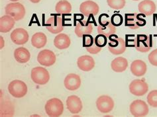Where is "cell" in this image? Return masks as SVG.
<instances>
[{
    "label": "cell",
    "mask_w": 157,
    "mask_h": 117,
    "mask_svg": "<svg viewBox=\"0 0 157 117\" xmlns=\"http://www.w3.org/2000/svg\"><path fill=\"white\" fill-rule=\"evenodd\" d=\"M45 111L48 116L57 117L63 115L64 111V104L61 100L57 98L49 99L44 107Z\"/></svg>",
    "instance_id": "cell-1"
},
{
    "label": "cell",
    "mask_w": 157,
    "mask_h": 117,
    "mask_svg": "<svg viewBox=\"0 0 157 117\" xmlns=\"http://www.w3.org/2000/svg\"><path fill=\"white\" fill-rule=\"evenodd\" d=\"M133 47L142 53L148 52L152 47V36L138 35L133 40Z\"/></svg>",
    "instance_id": "cell-2"
},
{
    "label": "cell",
    "mask_w": 157,
    "mask_h": 117,
    "mask_svg": "<svg viewBox=\"0 0 157 117\" xmlns=\"http://www.w3.org/2000/svg\"><path fill=\"white\" fill-rule=\"evenodd\" d=\"M108 43L109 51L114 55H119L126 51V43L121 37L112 35L109 36Z\"/></svg>",
    "instance_id": "cell-3"
},
{
    "label": "cell",
    "mask_w": 157,
    "mask_h": 117,
    "mask_svg": "<svg viewBox=\"0 0 157 117\" xmlns=\"http://www.w3.org/2000/svg\"><path fill=\"white\" fill-rule=\"evenodd\" d=\"M125 25L131 29L135 30L140 27H143L146 25V20L143 18L145 17L143 13H127L125 15Z\"/></svg>",
    "instance_id": "cell-4"
},
{
    "label": "cell",
    "mask_w": 157,
    "mask_h": 117,
    "mask_svg": "<svg viewBox=\"0 0 157 117\" xmlns=\"http://www.w3.org/2000/svg\"><path fill=\"white\" fill-rule=\"evenodd\" d=\"M9 93L15 98H21L25 97L27 93V86L23 81L15 79L12 81L8 85Z\"/></svg>",
    "instance_id": "cell-5"
},
{
    "label": "cell",
    "mask_w": 157,
    "mask_h": 117,
    "mask_svg": "<svg viewBox=\"0 0 157 117\" xmlns=\"http://www.w3.org/2000/svg\"><path fill=\"white\" fill-rule=\"evenodd\" d=\"M6 15H10L16 21L21 20L25 15V7L20 3H11L7 4L5 7Z\"/></svg>",
    "instance_id": "cell-6"
},
{
    "label": "cell",
    "mask_w": 157,
    "mask_h": 117,
    "mask_svg": "<svg viewBox=\"0 0 157 117\" xmlns=\"http://www.w3.org/2000/svg\"><path fill=\"white\" fill-rule=\"evenodd\" d=\"M31 77L33 81L38 85H45L50 79V74L43 67H36L31 70Z\"/></svg>",
    "instance_id": "cell-7"
},
{
    "label": "cell",
    "mask_w": 157,
    "mask_h": 117,
    "mask_svg": "<svg viewBox=\"0 0 157 117\" xmlns=\"http://www.w3.org/2000/svg\"><path fill=\"white\" fill-rule=\"evenodd\" d=\"M131 115L134 116H144L148 114V107L147 103L142 100H135L131 103L129 107Z\"/></svg>",
    "instance_id": "cell-8"
},
{
    "label": "cell",
    "mask_w": 157,
    "mask_h": 117,
    "mask_svg": "<svg viewBox=\"0 0 157 117\" xmlns=\"http://www.w3.org/2000/svg\"><path fill=\"white\" fill-rule=\"evenodd\" d=\"M129 91L133 95L143 96L148 91V85L144 79H135L129 85Z\"/></svg>",
    "instance_id": "cell-9"
},
{
    "label": "cell",
    "mask_w": 157,
    "mask_h": 117,
    "mask_svg": "<svg viewBox=\"0 0 157 117\" xmlns=\"http://www.w3.org/2000/svg\"><path fill=\"white\" fill-rule=\"evenodd\" d=\"M47 30L52 34H59L64 29L63 19L59 16H52L48 18L46 23Z\"/></svg>",
    "instance_id": "cell-10"
},
{
    "label": "cell",
    "mask_w": 157,
    "mask_h": 117,
    "mask_svg": "<svg viewBox=\"0 0 157 117\" xmlns=\"http://www.w3.org/2000/svg\"><path fill=\"white\" fill-rule=\"evenodd\" d=\"M113 99L108 95H101L99 97L96 101L98 110L101 113H108L113 110L114 107Z\"/></svg>",
    "instance_id": "cell-11"
},
{
    "label": "cell",
    "mask_w": 157,
    "mask_h": 117,
    "mask_svg": "<svg viewBox=\"0 0 157 117\" xmlns=\"http://www.w3.org/2000/svg\"><path fill=\"white\" fill-rule=\"evenodd\" d=\"M56 57L55 54L50 50H43L37 56V61L44 66L49 67L55 64Z\"/></svg>",
    "instance_id": "cell-12"
},
{
    "label": "cell",
    "mask_w": 157,
    "mask_h": 117,
    "mask_svg": "<svg viewBox=\"0 0 157 117\" xmlns=\"http://www.w3.org/2000/svg\"><path fill=\"white\" fill-rule=\"evenodd\" d=\"M11 39L15 44L23 45L29 40L28 32L25 28H17L11 33Z\"/></svg>",
    "instance_id": "cell-13"
},
{
    "label": "cell",
    "mask_w": 157,
    "mask_h": 117,
    "mask_svg": "<svg viewBox=\"0 0 157 117\" xmlns=\"http://www.w3.org/2000/svg\"><path fill=\"white\" fill-rule=\"evenodd\" d=\"M99 11H100V7L96 2L91 0L84 2L80 6V13L86 17H88L91 14L96 15Z\"/></svg>",
    "instance_id": "cell-14"
},
{
    "label": "cell",
    "mask_w": 157,
    "mask_h": 117,
    "mask_svg": "<svg viewBox=\"0 0 157 117\" xmlns=\"http://www.w3.org/2000/svg\"><path fill=\"white\" fill-rule=\"evenodd\" d=\"M66 103H67L68 110L74 115L79 113L83 108L81 99L76 95L69 96Z\"/></svg>",
    "instance_id": "cell-15"
},
{
    "label": "cell",
    "mask_w": 157,
    "mask_h": 117,
    "mask_svg": "<svg viewBox=\"0 0 157 117\" xmlns=\"http://www.w3.org/2000/svg\"><path fill=\"white\" fill-rule=\"evenodd\" d=\"M64 85L69 91H76L81 85L80 77L75 74H70L66 76Z\"/></svg>",
    "instance_id": "cell-16"
},
{
    "label": "cell",
    "mask_w": 157,
    "mask_h": 117,
    "mask_svg": "<svg viewBox=\"0 0 157 117\" xmlns=\"http://www.w3.org/2000/svg\"><path fill=\"white\" fill-rule=\"evenodd\" d=\"M77 65L79 69L82 71L89 72V71L94 69L95 66V61L92 56L84 55L78 58Z\"/></svg>",
    "instance_id": "cell-17"
},
{
    "label": "cell",
    "mask_w": 157,
    "mask_h": 117,
    "mask_svg": "<svg viewBox=\"0 0 157 117\" xmlns=\"http://www.w3.org/2000/svg\"><path fill=\"white\" fill-rule=\"evenodd\" d=\"M93 31V25L92 23L88 21L83 22L80 21L75 27V34L78 38H82L85 35H90Z\"/></svg>",
    "instance_id": "cell-18"
},
{
    "label": "cell",
    "mask_w": 157,
    "mask_h": 117,
    "mask_svg": "<svg viewBox=\"0 0 157 117\" xmlns=\"http://www.w3.org/2000/svg\"><path fill=\"white\" fill-rule=\"evenodd\" d=\"M131 72L135 76H143L147 71V66L145 62L141 60H136L131 65Z\"/></svg>",
    "instance_id": "cell-19"
},
{
    "label": "cell",
    "mask_w": 157,
    "mask_h": 117,
    "mask_svg": "<svg viewBox=\"0 0 157 117\" xmlns=\"http://www.w3.org/2000/svg\"><path fill=\"white\" fill-rule=\"evenodd\" d=\"M138 9L140 13H143L145 16H150L155 13L156 7L152 0H144L139 3Z\"/></svg>",
    "instance_id": "cell-20"
},
{
    "label": "cell",
    "mask_w": 157,
    "mask_h": 117,
    "mask_svg": "<svg viewBox=\"0 0 157 117\" xmlns=\"http://www.w3.org/2000/svg\"><path fill=\"white\" fill-rule=\"evenodd\" d=\"M70 43H71V40L69 36L64 33H59L54 39V44L55 47L59 50L68 48L70 47Z\"/></svg>",
    "instance_id": "cell-21"
},
{
    "label": "cell",
    "mask_w": 157,
    "mask_h": 117,
    "mask_svg": "<svg viewBox=\"0 0 157 117\" xmlns=\"http://www.w3.org/2000/svg\"><path fill=\"white\" fill-rule=\"evenodd\" d=\"M15 20L10 15H4L0 19V32L7 33L13 28Z\"/></svg>",
    "instance_id": "cell-22"
},
{
    "label": "cell",
    "mask_w": 157,
    "mask_h": 117,
    "mask_svg": "<svg viewBox=\"0 0 157 117\" xmlns=\"http://www.w3.org/2000/svg\"><path fill=\"white\" fill-rule=\"evenodd\" d=\"M14 58L19 63L25 64L30 60L31 54L26 48L19 47L15 50Z\"/></svg>",
    "instance_id": "cell-23"
},
{
    "label": "cell",
    "mask_w": 157,
    "mask_h": 117,
    "mask_svg": "<svg viewBox=\"0 0 157 117\" xmlns=\"http://www.w3.org/2000/svg\"><path fill=\"white\" fill-rule=\"evenodd\" d=\"M111 67L115 72H123L127 68L128 61L123 57H117L111 62Z\"/></svg>",
    "instance_id": "cell-24"
},
{
    "label": "cell",
    "mask_w": 157,
    "mask_h": 117,
    "mask_svg": "<svg viewBox=\"0 0 157 117\" xmlns=\"http://www.w3.org/2000/svg\"><path fill=\"white\" fill-rule=\"evenodd\" d=\"M47 43V36L42 32H36L31 38V44L36 48H43Z\"/></svg>",
    "instance_id": "cell-25"
},
{
    "label": "cell",
    "mask_w": 157,
    "mask_h": 117,
    "mask_svg": "<svg viewBox=\"0 0 157 117\" xmlns=\"http://www.w3.org/2000/svg\"><path fill=\"white\" fill-rule=\"evenodd\" d=\"M15 108L13 104L10 101H2L0 107V116H13Z\"/></svg>",
    "instance_id": "cell-26"
},
{
    "label": "cell",
    "mask_w": 157,
    "mask_h": 117,
    "mask_svg": "<svg viewBox=\"0 0 157 117\" xmlns=\"http://www.w3.org/2000/svg\"><path fill=\"white\" fill-rule=\"evenodd\" d=\"M55 11L56 13L62 15L70 14L72 12V6L67 0H60L56 3Z\"/></svg>",
    "instance_id": "cell-27"
},
{
    "label": "cell",
    "mask_w": 157,
    "mask_h": 117,
    "mask_svg": "<svg viewBox=\"0 0 157 117\" xmlns=\"http://www.w3.org/2000/svg\"><path fill=\"white\" fill-rule=\"evenodd\" d=\"M116 32V27L113 25L111 22L105 26H101L99 25L98 26V34H101L109 37V36L114 35Z\"/></svg>",
    "instance_id": "cell-28"
},
{
    "label": "cell",
    "mask_w": 157,
    "mask_h": 117,
    "mask_svg": "<svg viewBox=\"0 0 157 117\" xmlns=\"http://www.w3.org/2000/svg\"><path fill=\"white\" fill-rule=\"evenodd\" d=\"M108 6L114 9H121L126 4L125 0H107Z\"/></svg>",
    "instance_id": "cell-29"
},
{
    "label": "cell",
    "mask_w": 157,
    "mask_h": 117,
    "mask_svg": "<svg viewBox=\"0 0 157 117\" xmlns=\"http://www.w3.org/2000/svg\"><path fill=\"white\" fill-rule=\"evenodd\" d=\"M147 102L152 107L157 108V90H152L148 93Z\"/></svg>",
    "instance_id": "cell-30"
},
{
    "label": "cell",
    "mask_w": 157,
    "mask_h": 117,
    "mask_svg": "<svg viewBox=\"0 0 157 117\" xmlns=\"http://www.w3.org/2000/svg\"><path fill=\"white\" fill-rule=\"evenodd\" d=\"M94 42L98 47L101 48L104 47L107 43V36L104 35L98 34V35L95 37Z\"/></svg>",
    "instance_id": "cell-31"
},
{
    "label": "cell",
    "mask_w": 157,
    "mask_h": 117,
    "mask_svg": "<svg viewBox=\"0 0 157 117\" xmlns=\"http://www.w3.org/2000/svg\"><path fill=\"white\" fill-rule=\"evenodd\" d=\"M123 22V18L121 14H113L111 17V23L115 27H119L121 25Z\"/></svg>",
    "instance_id": "cell-32"
},
{
    "label": "cell",
    "mask_w": 157,
    "mask_h": 117,
    "mask_svg": "<svg viewBox=\"0 0 157 117\" xmlns=\"http://www.w3.org/2000/svg\"><path fill=\"white\" fill-rule=\"evenodd\" d=\"M83 40H82V45L84 48L90 47L94 43V39L92 36L90 35H85L83 36Z\"/></svg>",
    "instance_id": "cell-33"
},
{
    "label": "cell",
    "mask_w": 157,
    "mask_h": 117,
    "mask_svg": "<svg viewBox=\"0 0 157 117\" xmlns=\"http://www.w3.org/2000/svg\"><path fill=\"white\" fill-rule=\"evenodd\" d=\"M98 22L100 25L105 26L107 25H108L111 22V19H109V17L107 14L103 13L99 17Z\"/></svg>",
    "instance_id": "cell-34"
},
{
    "label": "cell",
    "mask_w": 157,
    "mask_h": 117,
    "mask_svg": "<svg viewBox=\"0 0 157 117\" xmlns=\"http://www.w3.org/2000/svg\"><path fill=\"white\" fill-rule=\"evenodd\" d=\"M148 61L150 63L155 66H157V49L154 50L148 54Z\"/></svg>",
    "instance_id": "cell-35"
},
{
    "label": "cell",
    "mask_w": 157,
    "mask_h": 117,
    "mask_svg": "<svg viewBox=\"0 0 157 117\" xmlns=\"http://www.w3.org/2000/svg\"><path fill=\"white\" fill-rule=\"evenodd\" d=\"M86 48V51L92 54H96L101 51V48L98 47V46L96 44V43H95V42L92 46H91L90 47H88Z\"/></svg>",
    "instance_id": "cell-36"
},
{
    "label": "cell",
    "mask_w": 157,
    "mask_h": 117,
    "mask_svg": "<svg viewBox=\"0 0 157 117\" xmlns=\"http://www.w3.org/2000/svg\"><path fill=\"white\" fill-rule=\"evenodd\" d=\"M29 1L32 3H39L40 2V0H29Z\"/></svg>",
    "instance_id": "cell-37"
},
{
    "label": "cell",
    "mask_w": 157,
    "mask_h": 117,
    "mask_svg": "<svg viewBox=\"0 0 157 117\" xmlns=\"http://www.w3.org/2000/svg\"><path fill=\"white\" fill-rule=\"evenodd\" d=\"M10 1H11V2H17V1H19V0H10Z\"/></svg>",
    "instance_id": "cell-38"
},
{
    "label": "cell",
    "mask_w": 157,
    "mask_h": 117,
    "mask_svg": "<svg viewBox=\"0 0 157 117\" xmlns=\"http://www.w3.org/2000/svg\"><path fill=\"white\" fill-rule=\"evenodd\" d=\"M133 1H139V0H133Z\"/></svg>",
    "instance_id": "cell-39"
}]
</instances>
